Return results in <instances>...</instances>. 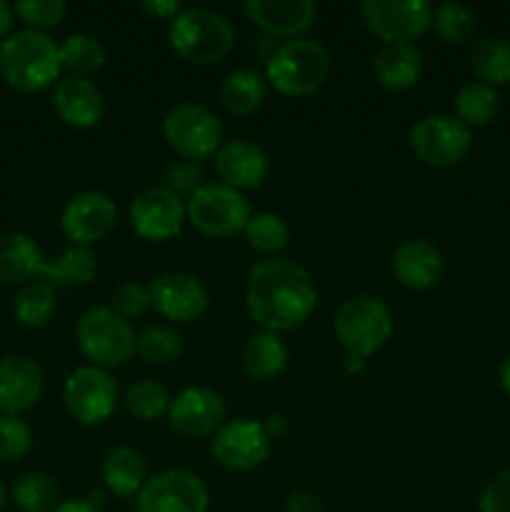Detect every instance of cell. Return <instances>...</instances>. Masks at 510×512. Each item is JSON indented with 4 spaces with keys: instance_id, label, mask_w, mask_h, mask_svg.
Wrapping results in <instances>:
<instances>
[{
    "instance_id": "cell-40",
    "label": "cell",
    "mask_w": 510,
    "mask_h": 512,
    "mask_svg": "<svg viewBox=\"0 0 510 512\" xmlns=\"http://www.w3.org/2000/svg\"><path fill=\"white\" fill-rule=\"evenodd\" d=\"M165 183L163 188H168L170 193L178 195L180 200L190 198V195L198 193L205 185V170L200 168V163H193V160H180V163H173L168 170H165Z\"/></svg>"
},
{
    "instance_id": "cell-27",
    "label": "cell",
    "mask_w": 510,
    "mask_h": 512,
    "mask_svg": "<svg viewBox=\"0 0 510 512\" xmlns=\"http://www.w3.org/2000/svg\"><path fill=\"white\" fill-rule=\"evenodd\" d=\"M265 80L250 68L233 70L220 85V103L230 115H250L263 105Z\"/></svg>"
},
{
    "instance_id": "cell-21",
    "label": "cell",
    "mask_w": 510,
    "mask_h": 512,
    "mask_svg": "<svg viewBox=\"0 0 510 512\" xmlns=\"http://www.w3.org/2000/svg\"><path fill=\"white\" fill-rule=\"evenodd\" d=\"M395 280L410 290L433 288L443 273V255L430 240L408 238L395 248L390 260Z\"/></svg>"
},
{
    "instance_id": "cell-1",
    "label": "cell",
    "mask_w": 510,
    "mask_h": 512,
    "mask_svg": "<svg viewBox=\"0 0 510 512\" xmlns=\"http://www.w3.org/2000/svg\"><path fill=\"white\" fill-rule=\"evenodd\" d=\"M245 305L255 323L268 333L303 325L318 305V290L305 268L293 260L268 258L250 268Z\"/></svg>"
},
{
    "instance_id": "cell-16",
    "label": "cell",
    "mask_w": 510,
    "mask_h": 512,
    "mask_svg": "<svg viewBox=\"0 0 510 512\" xmlns=\"http://www.w3.org/2000/svg\"><path fill=\"white\" fill-rule=\"evenodd\" d=\"M165 418L180 438H208L225 425V400L210 388H185L175 395Z\"/></svg>"
},
{
    "instance_id": "cell-7",
    "label": "cell",
    "mask_w": 510,
    "mask_h": 512,
    "mask_svg": "<svg viewBox=\"0 0 510 512\" xmlns=\"http://www.w3.org/2000/svg\"><path fill=\"white\" fill-rule=\"evenodd\" d=\"M250 215L253 210H250L248 198L240 190L228 188L223 183H205L185 203L188 223L208 238H230L235 233H243Z\"/></svg>"
},
{
    "instance_id": "cell-6",
    "label": "cell",
    "mask_w": 510,
    "mask_h": 512,
    "mask_svg": "<svg viewBox=\"0 0 510 512\" xmlns=\"http://www.w3.org/2000/svg\"><path fill=\"white\" fill-rule=\"evenodd\" d=\"M75 338L85 358L98 368H120L135 353L138 335L130 328V320L115 313L113 308H90L80 315L75 325Z\"/></svg>"
},
{
    "instance_id": "cell-46",
    "label": "cell",
    "mask_w": 510,
    "mask_h": 512,
    "mask_svg": "<svg viewBox=\"0 0 510 512\" xmlns=\"http://www.w3.org/2000/svg\"><path fill=\"white\" fill-rule=\"evenodd\" d=\"M13 18H15V10L10 8L5 0H0V40H3L5 35L10 33V28H13Z\"/></svg>"
},
{
    "instance_id": "cell-18",
    "label": "cell",
    "mask_w": 510,
    "mask_h": 512,
    "mask_svg": "<svg viewBox=\"0 0 510 512\" xmlns=\"http://www.w3.org/2000/svg\"><path fill=\"white\" fill-rule=\"evenodd\" d=\"M43 395V370L28 355H5L0 360V413L20 415Z\"/></svg>"
},
{
    "instance_id": "cell-8",
    "label": "cell",
    "mask_w": 510,
    "mask_h": 512,
    "mask_svg": "<svg viewBox=\"0 0 510 512\" xmlns=\"http://www.w3.org/2000/svg\"><path fill=\"white\" fill-rule=\"evenodd\" d=\"M470 145H473L470 128L455 115H425L410 130V148L415 158L430 168H453L463 163L470 153Z\"/></svg>"
},
{
    "instance_id": "cell-19",
    "label": "cell",
    "mask_w": 510,
    "mask_h": 512,
    "mask_svg": "<svg viewBox=\"0 0 510 512\" xmlns=\"http://www.w3.org/2000/svg\"><path fill=\"white\" fill-rule=\"evenodd\" d=\"M245 13L270 38H298L318 18L310 0H248Z\"/></svg>"
},
{
    "instance_id": "cell-2",
    "label": "cell",
    "mask_w": 510,
    "mask_h": 512,
    "mask_svg": "<svg viewBox=\"0 0 510 512\" xmlns=\"http://www.w3.org/2000/svg\"><path fill=\"white\" fill-rule=\"evenodd\" d=\"M60 70V45L48 33L20 30L0 43V75L13 88L25 93L45 90L58 80Z\"/></svg>"
},
{
    "instance_id": "cell-39",
    "label": "cell",
    "mask_w": 510,
    "mask_h": 512,
    "mask_svg": "<svg viewBox=\"0 0 510 512\" xmlns=\"http://www.w3.org/2000/svg\"><path fill=\"white\" fill-rule=\"evenodd\" d=\"M13 10L28 25V30L45 33L48 28H55V25L63 23L65 13H68V5L63 0H20Z\"/></svg>"
},
{
    "instance_id": "cell-4",
    "label": "cell",
    "mask_w": 510,
    "mask_h": 512,
    "mask_svg": "<svg viewBox=\"0 0 510 512\" xmlns=\"http://www.w3.org/2000/svg\"><path fill=\"white\" fill-rule=\"evenodd\" d=\"M330 75V55L318 40L295 38L280 43L265 60V80L290 98H305L323 88Z\"/></svg>"
},
{
    "instance_id": "cell-45",
    "label": "cell",
    "mask_w": 510,
    "mask_h": 512,
    "mask_svg": "<svg viewBox=\"0 0 510 512\" xmlns=\"http://www.w3.org/2000/svg\"><path fill=\"white\" fill-rule=\"evenodd\" d=\"M55 512H103L98 505H93L90 500H63Z\"/></svg>"
},
{
    "instance_id": "cell-37",
    "label": "cell",
    "mask_w": 510,
    "mask_h": 512,
    "mask_svg": "<svg viewBox=\"0 0 510 512\" xmlns=\"http://www.w3.org/2000/svg\"><path fill=\"white\" fill-rule=\"evenodd\" d=\"M183 343L175 330L163 328V325H153L145 328L143 333L135 338V353L150 365H170L178 360Z\"/></svg>"
},
{
    "instance_id": "cell-12",
    "label": "cell",
    "mask_w": 510,
    "mask_h": 512,
    "mask_svg": "<svg viewBox=\"0 0 510 512\" xmlns=\"http://www.w3.org/2000/svg\"><path fill=\"white\" fill-rule=\"evenodd\" d=\"M208 505V488L190 470L153 475L135 495V512H208Z\"/></svg>"
},
{
    "instance_id": "cell-20",
    "label": "cell",
    "mask_w": 510,
    "mask_h": 512,
    "mask_svg": "<svg viewBox=\"0 0 510 512\" xmlns=\"http://www.w3.org/2000/svg\"><path fill=\"white\" fill-rule=\"evenodd\" d=\"M268 155L250 140H230L215 153V173L220 183L233 190L258 188L268 178Z\"/></svg>"
},
{
    "instance_id": "cell-35",
    "label": "cell",
    "mask_w": 510,
    "mask_h": 512,
    "mask_svg": "<svg viewBox=\"0 0 510 512\" xmlns=\"http://www.w3.org/2000/svg\"><path fill=\"white\" fill-rule=\"evenodd\" d=\"M123 403L125 408H128V413L135 415V418L155 420L168 415L173 398H170L168 390L160 383H155V380H138V383H133L125 390Z\"/></svg>"
},
{
    "instance_id": "cell-33",
    "label": "cell",
    "mask_w": 510,
    "mask_h": 512,
    "mask_svg": "<svg viewBox=\"0 0 510 512\" xmlns=\"http://www.w3.org/2000/svg\"><path fill=\"white\" fill-rule=\"evenodd\" d=\"M98 273V260L93 250L73 245L58 260H50L48 283L53 285H88Z\"/></svg>"
},
{
    "instance_id": "cell-5",
    "label": "cell",
    "mask_w": 510,
    "mask_h": 512,
    "mask_svg": "<svg viewBox=\"0 0 510 512\" xmlns=\"http://www.w3.org/2000/svg\"><path fill=\"white\" fill-rule=\"evenodd\" d=\"M393 333V315L375 295H353L335 315V335L350 363H365L378 353Z\"/></svg>"
},
{
    "instance_id": "cell-3",
    "label": "cell",
    "mask_w": 510,
    "mask_h": 512,
    "mask_svg": "<svg viewBox=\"0 0 510 512\" xmlns=\"http://www.w3.org/2000/svg\"><path fill=\"white\" fill-rule=\"evenodd\" d=\"M170 48L195 65L220 63L235 45V30L223 13L210 8H183L168 28Z\"/></svg>"
},
{
    "instance_id": "cell-34",
    "label": "cell",
    "mask_w": 510,
    "mask_h": 512,
    "mask_svg": "<svg viewBox=\"0 0 510 512\" xmlns=\"http://www.w3.org/2000/svg\"><path fill=\"white\" fill-rule=\"evenodd\" d=\"M245 240H248L250 248L255 253H263V255H275L288 245V225L280 215L275 213H255L250 215L248 225L243 230Z\"/></svg>"
},
{
    "instance_id": "cell-42",
    "label": "cell",
    "mask_w": 510,
    "mask_h": 512,
    "mask_svg": "<svg viewBox=\"0 0 510 512\" xmlns=\"http://www.w3.org/2000/svg\"><path fill=\"white\" fill-rule=\"evenodd\" d=\"M480 512H510V468L500 470L480 493Z\"/></svg>"
},
{
    "instance_id": "cell-28",
    "label": "cell",
    "mask_w": 510,
    "mask_h": 512,
    "mask_svg": "<svg viewBox=\"0 0 510 512\" xmlns=\"http://www.w3.org/2000/svg\"><path fill=\"white\" fill-rule=\"evenodd\" d=\"M470 68L485 85L510 83V43L503 38H480L470 53Z\"/></svg>"
},
{
    "instance_id": "cell-9",
    "label": "cell",
    "mask_w": 510,
    "mask_h": 512,
    "mask_svg": "<svg viewBox=\"0 0 510 512\" xmlns=\"http://www.w3.org/2000/svg\"><path fill=\"white\" fill-rule=\"evenodd\" d=\"M163 135L180 158L198 163L218 153L223 128L205 105L180 103L165 115Z\"/></svg>"
},
{
    "instance_id": "cell-14",
    "label": "cell",
    "mask_w": 510,
    "mask_h": 512,
    "mask_svg": "<svg viewBox=\"0 0 510 512\" xmlns=\"http://www.w3.org/2000/svg\"><path fill=\"white\" fill-rule=\"evenodd\" d=\"M150 305L173 323H195L208 310V293L195 275L185 270H165L150 283Z\"/></svg>"
},
{
    "instance_id": "cell-49",
    "label": "cell",
    "mask_w": 510,
    "mask_h": 512,
    "mask_svg": "<svg viewBox=\"0 0 510 512\" xmlns=\"http://www.w3.org/2000/svg\"><path fill=\"white\" fill-rule=\"evenodd\" d=\"M5 500H8V495H5V485H3V480H0V512H3V508H5Z\"/></svg>"
},
{
    "instance_id": "cell-29",
    "label": "cell",
    "mask_w": 510,
    "mask_h": 512,
    "mask_svg": "<svg viewBox=\"0 0 510 512\" xmlns=\"http://www.w3.org/2000/svg\"><path fill=\"white\" fill-rule=\"evenodd\" d=\"M13 503L20 512H55L60 500V485L48 473H25L13 485Z\"/></svg>"
},
{
    "instance_id": "cell-11",
    "label": "cell",
    "mask_w": 510,
    "mask_h": 512,
    "mask_svg": "<svg viewBox=\"0 0 510 512\" xmlns=\"http://www.w3.org/2000/svg\"><path fill=\"white\" fill-rule=\"evenodd\" d=\"M363 23L375 38L390 43H410L433 25V5L425 0H365Z\"/></svg>"
},
{
    "instance_id": "cell-13",
    "label": "cell",
    "mask_w": 510,
    "mask_h": 512,
    "mask_svg": "<svg viewBox=\"0 0 510 512\" xmlns=\"http://www.w3.org/2000/svg\"><path fill=\"white\" fill-rule=\"evenodd\" d=\"M270 445H273V440H270L263 423L240 418L230 420L215 433L210 450H213L215 463L223 465L225 470L250 473L268 460Z\"/></svg>"
},
{
    "instance_id": "cell-43",
    "label": "cell",
    "mask_w": 510,
    "mask_h": 512,
    "mask_svg": "<svg viewBox=\"0 0 510 512\" xmlns=\"http://www.w3.org/2000/svg\"><path fill=\"white\" fill-rule=\"evenodd\" d=\"M138 8L143 10L148 18H155V20H173L175 15L180 13V3L178 0H140Z\"/></svg>"
},
{
    "instance_id": "cell-25",
    "label": "cell",
    "mask_w": 510,
    "mask_h": 512,
    "mask_svg": "<svg viewBox=\"0 0 510 512\" xmlns=\"http://www.w3.org/2000/svg\"><path fill=\"white\" fill-rule=\"evenodd\" d=\"M240 363H243V370L250 378H275L288 365V348H285V343L275 333L260 330V333H253L245 340Z\"/></svg>"
},
{
    "instance_id": "cell-41",
    "label": "cell",
    "mask_w": 510,
    "mask_h": 512,
    "mask_svg": "<svg viewBox=\"0 0 510 512\" xmlns=\"http://www.w3.org/2000/svg\"><path fill=\"white\" fill-rule=\"evenodd\" d=\"M110 300H113L115 313L130 320L138 318V315H143L150 308V290L138 283H123L113 290Z\"/></svg>"
},
{
    "instance_id": "cell-15",
    "label": "cell",
    "mask_w": 510,
    "mask_h": 512,
    "mask_svg": "<svg viewBox=\"0 0 510 512\" xmlns=\"http://www.w3.org/2000/svg\"><path fill=\"white\" fill-rule=\"evenodd\" d=\"M185 203L168 188H148L130 203V225L135 235L150 243L175 238L185 223Z\"/></svg>"
},
{
    "instance_id": "cell-10",
    "label": "cell",
    "mask_w": 510,
    "mask_h": 512,
    "mask_svg": "<svg viewBox=\"0 0 510 512\" xmlns=\"http://www.w3.org/2000/svg\"><path fill=\"white\" fill-rule=\"evenodd\" d=\"M63 400L80 425H100L118 408V383L108 370L83 365L65 378Z\"/></svg>"
},
{
    "instance_id": "cell-22",
    "label": "cell",
    "mask_w": 510,
    "mask_h": 512,
    "mask_svg": "<svg viewBox=\"0 0 510 512\" xmlns=\"http://www.w3.org/2000/svg\"><path fill=\"white\" fill-rule=\"evenodd\" d=\"M53 110L70 128H93L105 113L103 93L85 78H65L53 90Z\"/></svg>"
},
{
    "instance_id": "cell-17",
    "label": "cell",
    "mask_w": 510,
    "mask_h": 512,
    "mask_svg": "<svg viewBox=\"0 0 510 512\" xmlns=\"http://www.w3.org/2000/svg\"><path fill=\"white\" fill-rule=\"evenodd\" d=\"M118 220V208L113 200L100 190H85L78 193L60 215V230L73 245L90 248L93 243H100L110 230L115 228Z\"/></svg>"
},
{
    "instance_id": "cell-32",
    "label": "cell",
    "mask_w": 510,
    "mask_h": 512,
    "mask_svg": "<svg viewBox=\"0 0 510 512\" xmlns=\"http://www.w3.org/2000/svg\"><path fill=\"white\" fill-rule=\"evenodd\" d=\"M60 63L73 73V78H85V75H93L103 68L105 48L93 35L73 33L60 45Z\"/></svg>"
},
{
    "instance_id": "cell-44",
    "label": "cell",
    "mask_w": 510,
    "mask_h": 512,
    "mask_svg": "<svg viewBox=\"0 0 510 512\" xmlns=\"http://www.w3.org/2000/svg\"><path fill=\"white\" fill-rule=\"evenodd\" d=\"M283 512H323V503L310 490H298V493H293L285 500Z\"/></svg>"
},
{
    "instance_id": "cell-26",
    "label": "cell",
    "mask_w": 510,
    "mask_h": 512,
    "mask_svg": "<svg viewBox=\"0 0 510 512\" xmlns=\"http://www.w3.org/2000/svg\"><path fill=\"white\" fill-rule=\"evenodd\" d=\"M145 458L133 448H115L103 460V483L118 498L138 495L145 485Z\"/></svg>"
},
{
    "instance_id": "cell-24",
    "label": "cell",
    "mask_w": 510,
    "mask_h": 512,
    "mask_svg": "<svg viewBox=\"0 0 510 512\" xmlns=\"http://www.w3.org/2000/svg\"><path fill=\"white\" fill-rule=\"evenodd\" d=\"M373 73L388 90H408L423 75V53L413 43H390L375 53Z\"/></svg>"
},
{
    "instance_id": "cell-47",
    "label": "cell",
    "mask_w": 510,
    "mask_h": 512,
    "mask_svg": "<svg viewBox=\"0 0 510 512\" xmlns=\"http://www.w3.org/2000/svg\"><path fill=\"white\" fill-rule=\"evenodd\" d=\"M263 425H265V430H268L270 440L280 438V433L285 430V418H283V415H270L268 423H263Z\"/></svg>"
},
{
    "instance_id": "cell-23",
    "label": "cell",
    "mask_w": 510,
    "mask_h": 512,
    "mask_svg": "<svg viewBox=\"0 0 510 512\" xmlns=\"http://www.w3.org/2000/svg\"><path fill=\"white\" fill-rule=\"evenodd\" d=\"M50 260H45L30 235H0V285H28L43 275L48 280Z\"/></svg>"
},
{
    "instance_id": "cell-31",
    "label": "cell",
    "mask_w": 510,
    "mask_h": 512,
    "mask_svg": "<svg viewBox=\"0 0 510 512\" xmlns=\"http://www.w3.org/2000/svg\"><path fill=\"white\" fill-rule=\"evenodd\" d=\"M55 313V288L48 280L23 285L13 300V315L25 328H43Z\"/></svg>"
},
{
    "instance_id": "cell-36",
    "label": "cell",
    "mask_w": 510,
    "mask_h": 512,
    "mask_svg": "<svg viewBox=\"0 0 510 512\" xmlns=\"http://www.w3.org/2000/svg\"><path fill=\"white\" fill-rule=\"evenodd\" d=\"M433 25L443 43L465 45L473 40L475 30H478V18H475V13L468 5L443 3L435 10Z\"/></svg>"
},
{
    "instance_id": "cell-48",
    "label": "cell",
    "mask_w": 510,
    "mask_h": 512,
    "mask_svg": "<svg viewBox=\"0 0 510 512\" xmlns=\"http://www.w3.org/2000/svg\"><path fill=\"white\" fill-rule=\"evenodd\" d=\"M500 385L510 395V358H505L503 365H500Z\"/></svg>"
},
{
    "instance_id": "cell-38",
    "label": "cell",
    "mask_w": 510,
    "mask_h": 512,
    "mask_svg": "<svg viewBox=\"0 0 510 512\" xmlns=\"http://www.w3.org/2000/svg\"><path fill=\"white\" fill-rule=\"evenodd\" d=\"M33 445V430L18 415H0V460L18 463Z\"/></svg>"
},
{
    "instance_id": "cell-30",
    "label": "cell",
    "mask_w": 510,
    "mask_h": 512,
    "mask_svg": "<svg viewBox=\"0 0 510 512\" xmlns=\"http://www.w3.org/2000/svg\"><path fill=\"white\" fill-rule=\"evenodd\" d=\"M500 113V95L498 90L485 83H473L460 88L455 95V118L468 128H483L493 123L495 115Z\"/></svg>"
}]
</instances>
